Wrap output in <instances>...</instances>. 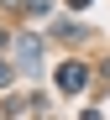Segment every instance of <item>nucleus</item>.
<instances>
[{"instance_id":"nucleus-1","label":"nucleus","mask_w":110,"mask_h":120,"mask_svg":"<svg viewBox=\"0 0 110 120\" xmlns=\"http://www.w3.org/2000/svg\"><path fill=\"white\" fill-rule=\"evenodd\" d=\"M84 84H89V73H84V63H63V68H58V89H63V94H79Z\"/></svg>"},{"instance_id":"nucleus-2","label":"nucleus","mask_w":110,"mask_h":120,"mask_svg":"<svg viewBox=\"0 0 110 120\" xmlns=\"http://www.w3.org/2000/svg\"><path fill=\"white\" fill-rule=\"evenodd\" d=\"M16 57H21V68H32V73H37V42H21Z\"/></svg>"},{"instance_id":"nucleus-3","label":"nucleus","mask_w":110,"mask_h":120,"mask_svg":"<svg viewBox=\"0 0 110 120\" xmlns=\"http://www.w3.org/2000/svg\"><path fill=\"white\" fill-rule=\"evenodd\" d=\"M68 5H73V11H84V5H89V0H68Z\"/></svg>"}]
</instances>
